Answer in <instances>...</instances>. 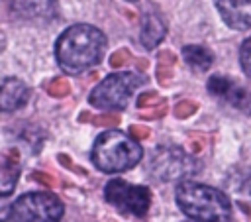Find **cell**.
<instances>
[{"label": "cell", "instance_id": "5", "mask_svg": "<svg viewBox=\"0 0 251 222\" xmlns=\"http://www.w3.org/2000/svg\"><path fill=\"white\" fill-rule=\"evenodd\" d=\"M147 165H149V173L153 175V179L165 181V183L184 181L196 171L194 159L180 147H171V145L155 147Z\"/></svg>", "mask_w": 251, "mask_h": 222}, {"label": "cell", "instance_id": "1", "mask_svg": "<svg viewBox=\"0 0 251 222\" xmlns=\"http://www.w3.org/2000/svg\"><path fill=\"white\" fill-rule=\"evenodd\" d=\"M106 51V35L90 24H75L57 39L55 55L63 71L71 75L94 67Z\"/></svg>", "mask_w": 251, "mask_h": 222}, {"label": "cell", "instance_id": "4", "mask_svg": "<svg viewBox=\"0 0 251 222\" xmlns=\"http://www.w3.org/2000/svg\"><path fill=\"white\" fill-rule=\"evenodd\" d=\"M141 79L135 73H114L102 79L88 96V102L98 110H122L131 94L139 88Z\"/></svg>", "mask_w": 251, "mask_h": 222}, {"label": "cell", "instance_id": "14", "mask_svg": "<svg viewBox=\"0 0 251 222\" xmlns=\"http://www.w3.org/2000/svg\"><path fill=\"white\" fill-rule=\"evenodd\" d=\"M16 181H18V167H16V163L12 165L8 159H4V163H2V173H0L2 196H8V194L12 193V189H14Z\"/></svg>", "mask_w": 251, "mask_h": 222}, {"label": "cell", "instance_id": "15", "mask_svg": "<svg viewBox=\"0 0 251 222\" xmlns=\"http://www.w3.org/2000/svg\"><path fill=\"white\" fill-rule=\"evenodd\" d=\"M239 61H241V67H243L245 75L251 77V37H247V39L241 43V49H239Z\"/></svg>", "mask_w": 251, "mask_h": 222}, {"label": "cell", "instance_id": "13", "mask_svg": "<svg viewBox=\"0 0 251 222\" xmlns=\"http://www.w3.org/2000/svg\"><path fill=\"white\" fill-rule=\"evenodd\" d=\"M182 57L196 71H206L214 63L212 51L208 47H202V45H186V47H182Z\"/></svg>", "mask_w": 251, "mask_h": 222}, {"label": "cell", "instance_id": "2", "mask_svg": "<svg viewBox=\"0 0 251 222\" xmlns=\"http://www.w3.org/2000/svg\"><path fill=\"white\" fill-rule=\"evenodd\" d=\"M175 200L182 214L192 220H229L231 216L227 194L196 181H180L175 191Z\"/></svg>", "mask_w": 251, "mask_h": 222}, {"label": "cell", "instance_id": "8", "mask_svg": "<svg viewBox=\"0 0 251 222\" xmlns=\"http://www.w3.org/2000/svg\"><path fill=\"white\" fill-rule=\"evenodd\" d=\"M208 90H210L214 96H218V98L226 100L227 104L235 106L237 110L251 112V92H249L245 86L237 84L235 81H231V79H227V77L216 75V77H212V79L208 81Z\"/></svg>", "mask_w": 251, "mask_h": 222}, {"label": "cell", "instance_id": "9", "mask_svg": "<svg viewBox=\"0 0 251 222\" xmlns=\"http://www.w3.org/2000/svg\"><path fill=\"white\" fill-rule=\"evenodd\" d=\"M222 20L233 29L251 28V0H214Z\"/></svg>", "mask_w": 251, "mask_h": 222}, {"label": "cell", "instance_id": "7", "mask_svg": "<svg viewBox=\"0 0 251 222\" xmlns=\"http://www.w3.org/2000/svg\"><path fill=\"white\" fill-rule=\"evenodd\" d=\"M104 196L116 210L129 216H143L151 204V193L147 187L131 185L122 179L108 181L104 187Z\"/></svg>", "mask_w": 251, "mask_h": 222}, {"label": "cell", "instance_id": "10", "mask_svg": "<svg viewBox=\"0 0 251 222\" xmlns=\"http://www.w3.org/2000/svg\"><path fill=\"white\" fill-rule=\"evenodd\" d=\"M12 12L25 20H49L57 12V0H8Z\"/></svg>", "mask_w": 251, "mask_h": 222}, {"label": "cell", "instance_id": "6", "mask_svg": "<svg viewBox=\"0 0 251 222\" xmlns=\"http://www.w3.org/2000/svg\"><path fill=\"white\" fill-rule=\"evenodd\" d=\"M65 208L53 193L37 191V193H27L16 198V202H12L10 208L4 212V218L8 220H59Z\"/></svg>", "mask_w": 251, "mask_h": 222}, {"label": "cell", "instance_id": "12", "mask_svg": "<svg viewBox=\"0 0 251 222\" xmlns=\"http://www.w3.org/2000/svg\"><path fill=\"white\" fill-rule=\"evenodd\" d=\"M141 43L147 49H155L165 37V24L157 14H147L141 24Z\"/></svg>", "mask_w": 251, "mask_h": 222}, {"label": "cell", "instance_id": "16", "mask_svg": "<svg viewBox=\"0 0 251 222\" xmlns=\"http://www.w3.org/2000/svg\"><path fill=\"white\" fill-rule=\"evenodd\" d=\"M239 200L243 204H249L251 206V177L241 183V187H239Z\"/></svg>", "mask_w": 251, "mask_h": 222}, {"label": "cell", "instance_id": "3", "mask_svg": "<svg viewBox=\"0 0 251 222\" xmlns=\"http://www.w3.org/2000/svg\"><path fill=\"white\" fill-rule=\"evenodd\" d=\"M143 157L141 145L120 130L102 132L92 145V163L104 173H122L135 167Z\"/></svg>", "mask_w": 251, "mask_h": 222}, {"label": "cell", "instance_id": "11", "mask_svg": "<svg viewBox=\"0 0 251 222\" xmlns=\"http://www.w3.org/2000/svg\"><path fill=\"white\" fill-rule=\"evenodd\" d=\"M29 100V88L20 79L8 77L2 83V94H0V106L4 112H12L22 108Z\"/></svg>", "mask_w": 251, "mask_h": 222}, {"label": "cell", "instance_id": "17", "mask_svg": "<svg viewBox=\"0 0 251 222\" xmlns=\"http://www.w3.org/2000/svg\"><path fill=\"white\" fill-rule=\"evenodd\" d=\"M129 2H135V0H129Z\"/></svg>", "mask_w": 251, "mask_h": 222}]
</instances>
